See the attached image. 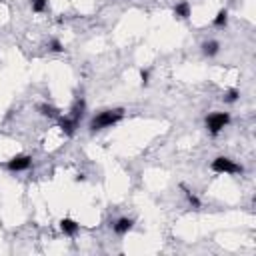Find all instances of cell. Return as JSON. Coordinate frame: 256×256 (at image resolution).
Instances as JSON below:
<instances>
[{
    "mask_svg": "<svg viewBox=\"0 0 256 256\" xmlns=\"http://www.w3.org/2000/svg\"><path fill=\"white\" fill-rule=\"evenodd\" d=\"M124 116V110L122 108H114V110H104L100 112L98 116L92 118L90 122V130L96 132V130H102V128H108V126H114L116 122H120Z\"/></svg>",
    "mask_w": 256,
    "mask_h": 256,
    "instance_id": "6da1fadb",
    "label": "cell"
},
{
    "mask_svg": "<svg viewBox=\"0 0 256 256\" xmlns=\"http://www.w3.org/2000/svg\"><path fill=\"white\" fill-rule=\"evenodd\" d=\"M212 170L218 174H238V172H242V166H238L234 160H230L226 156H218L212 162Z\"/></svg>",
    "mask_w": 256,
    "mask_h": 256,
    "instance_id": "7a4b0ae2",
    "label": "cell"
},
{
    "mask_svg": "<svg viewBox=\"0 0 256 256\" xmlns=\"http://www.w3.org/2000/svg\"><path fill=\"white\" fill-rule=\"evenodd\" d=\"M228 122H230V116L226 112H214V114H210L206 118V126H208V130H210L212 136H216Z\"/></svg>",
    "mask_w": 256,
    "mask_h": 256,
    "instance_id": "3957f363",
    "label": "cell"
},
{
    "mask_svg": "<svg viewBox=\"0 0 256 256\" xmlns=\"http://www.w3.org/2000/svg\"><path fill=\"white\" fill-rule=\"evenodd\" d=\"M30 164H32V158H30V156L20 154V156L10 158V160H8V164H6V168H8V170H12V172H20V170H28V168H30Z\"/></svg>",
    "mask_w": 256,
    "mask_h": 256,
    "instance_id": "277c9868",
    "label": "cell"
},
{
    "mask_svg": "<svg viewBox=\"0 0 256 256\" xmlns=\"http://www.w3.org/2000/svg\"><path fill=\"white\" fill-rule=\"evenodd\" d=\"M58 126L62 128V132H64L66 136H72L74 130H76V126H78V122H76L74 118H70V116H64V118L58 116Z\"/></svg>",
    "mask_w": 256,
    "mask_h": 256,
    "instance_id": "5b68a950",
    "label": "cell"
},
{
    "mask_svg": "<svg viewBox=\"0 0 256 256\" xmlns=\"http://www.w3.org/2000/svg\"><path fill=\"white\" fill-rule=\"evenodd\" d=\"M78 228H80V224L74 222L72 218H62V220H60V230H62L66 236H76Z\"/></svg>",
    "mask_w": 256,
    "mask_h": 256,
    "instance_id": "8992f818",
    "label": "cell"
},
{
    "mask_svg": "<svg viewBox=\"0 0 256 256\" xmlns=\"http://www.w3.org/2000/svg\"><path fill=\"white\" fill-rule=\"evenodd\" d=\"M132 228V220L130 218H120V220H116V224H114V232L116 234H126L128 230Z\"/></svg>",
    "mask_w": 256,
    "mask_h": 256,
    "instance_id": "52a82bcc",
    "label": "cell"
},
{
    "mask_svg": "<svg viewBox=\"0 0 256 256\" xmlns=\"http://www.w3.org/2000/svg\"><path fill=\"white\" fill-rule=\"evenodd\" d=\"M174 14L178 16V18H188L190 16V4L184 0V2H180V4H176L174 6Z\"/></svg>",
    "mask_w": 256,
    "mask_h": 256,
    "instance_id": "ba28073f",
    "label": "cell"
},
{
    "mask_svg": "<svg viewBox=\"0 0 256 256\" xmlns=\"http://www.w3.org/2000/svg\"><path fill=\"white\" fill-rule=\"evenodd\" d=\"M82 112H84V100H76L74 106H72V114H70V118H74L76 122H80Z\"/></svg>",
    "mask_w": 256,
    "mask_h": 256,
    "instance_id": "9c48e42d",
    "label": "cell"
},
{
    "mask_svg": "<svg viewBox=\"0 0 256 256\" xmlns=\"http://www.w3.org/2000/svg\"><path fill=\"white\" fill-rule=\"evenodd\" d=\"M202 52H204L206 56H214V54L218 52V42H214V40L204 42V44H202Z\"/></svg>",
    "mask_w": 256,
    "mask_h": 256,
    "instance_id": "30bf717a",
    "label": "cell"
},
{
    "mask_svg": "<svg viewBox=\"0 0 256 256\" xmlns=\"http://www.w3.org/2000/svg\"><path fill=\"white\" fill-rule=\"evenodd\" d=\"M226 22H228V12L226 10H220L218 14H216V18H214V26H218V28H222V26H226Z\"/></svg>",
    "mask_w": 256,
    "mask_h": 256,
    "instance_id": "8fae6325",
    "label": "cell"
},
{
    "mask_svg": "<svg viewBox=\"0 0 256 256\" xmlns=\"http://www.w3.org/2000/svg\"><path fill=\"white\" fill-rule=\"evenodd\" d=\"M40 110H42V114L48 116V118H58V116H60V112H58L54 106H48V104H42Z\"/></svg>",
    "mask_w": 256,
    "mask_h": 256,
    "instance_id": "7c38bea8",
    "label": "cell"
},
{
    "mask_svg": "<svg viewBox=\"0 0 256 256\" xmlns=\"http://www.w3.org/2000/svg\"><path fill=\"white\" fill-rule=\"evenodd\" d=\"M48 6V0H32V10L34 12H44Z\"/></svg>",
    "mask_w": 256,
    "mask_h": 256,
    "instance_id": "4fadbf2b",
    "label": "cell"
},
{
    "mask_svg": "<svg viewBox=\"0 0 256 256\" xmlns=\"http://www.w3.org/2000/svg\"><path fill=\"white\" fill-rule=\"evenodd\" d=\"M184 192H186V198H188V202H190V204H192L194 208H200V200H198V198H196V196H194L192 192H188L186 188H184Z\"/></svg>",
    "mask_w": 256,
    "mask_h": 256,
    "instance_id": "5bb4252c",
    "label": "cell"
},
{
    "mask_svg": "<svg viewBox=\"0 0 256 256\" xmlns=\"http://www.w3.org/2000/svg\"><path fill=\"white\" fill-rule=\"evenodd\" d=\"M236 98H238V90H228L226 92V96H224V102H236Z\"/></svg>",
    "mask_w": 256,
    "mask_h": 256,
    "instance_id": "9a60e30c",
    "label": "cell"
},
{
    "mask_svg": "<svg viewBox=\"0 0 256 256\" xmlns=\"http://www.w3.org/2000/svg\"><path fill=\"white\" fill-rule=\"evenodd\" d=\"M50 50H54V52H62L64 48H62V44H60L58 40H52V42H50Z\"/></svg>",
    "mask_w": 256,
    "mask_h": 256,
    "instance_id": "2e32d148",
    "label": "cell"
},
{
    "mask_svg": "<svg viewBox=\"0 0 256 256\" xmlns=\"http://www.w3.org/2000/svg\"><path fill=\"white\" fill-rule=\"evenodd\" d=\"M140 78H142V84L146 86V84H148V70H142V72H140Z\"/></svg>",
    "mask_w": 256,
    "mask_h": 256,
    "instance_id": "e0dca14e",
    "label": "cell"
}]
</instances>
